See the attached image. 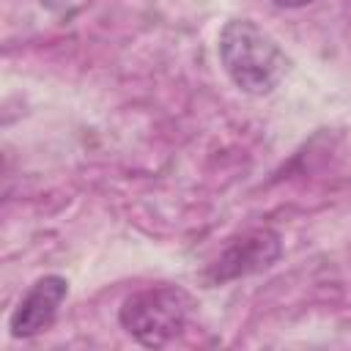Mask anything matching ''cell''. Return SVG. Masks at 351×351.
<instances>
[{"instance_id":"5","label":"cell","mask_w":351,"mask_h":351,"mask_svg":"<svg viewBox=\"0 0 351 351\" xmlns=\"http://www.w3.org/2000/svg\"><path fill=\"white\" fill-rule=\"evenodd\" d=\"M277 8H304V5H310V3H315V0H271Z\"/></svg>"},{"instance_id":"3","label":"cell","mask_w":351,"mask_h":351,"mask_svg":"<svg viewBox=\"0 0 351 351\" xmlns=\"http://www.w3.org/2000/svg\"><path fill=\"white\" fill-rule=\"evenodd\" d=\"M282 255V239L271 228H252L230 239L214 263L206 266L203 280L208 285H225L247 274H258L274 266Z\"/></svg>"},{"instance_id":"1","label":"cell","mask_w":351,"mask_h":351,"mask_svg":"<svg viewBox=\"0 0 351 351\" xmlns=\"http://www.w3.org/2000/svg\"><path fill=\"white\" fill-rule=\"evenodd\" d=\"M217 55L228 80L250 96L271 93L291 66L277 38L247 16H236L222 25L217 36Z\"/></svg>"},{"instance_id":"4","label":"cell","mask_w":351,"mask_h":351,"mask_svg":"<svg viewBox=\"0 0 351 351\" xmlns=\"http://www.w3.org/2000/svg\"><path fill=\"white\" fill-rule=\"evenodd\" d=\"M66 296H69V280L66 277H60V274L38 277L25 291V296L16 302V307L11 310V318H8L11 337L30 340V337L47 332L55 324Z\"/></svg>"},{"instance_id":"2","label":"cell","mask_w":351,"mask_h":351,"mask_svg":"<svg viewBox=\"0 0 351 351\" xmlns=\"http://www.w3.org/2000/svg\"><path fill=\"white\" fill-rule=\"evenodd\" d=\"M192 313V296L181 285H148L129 293L118 307L121 329L145 348H162L173 343Z\"/></svg>"}]
</instances>
